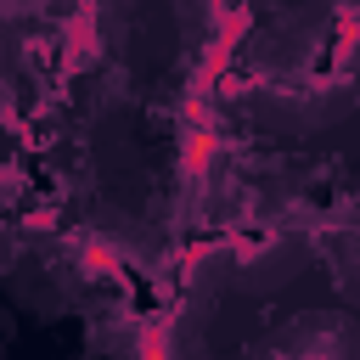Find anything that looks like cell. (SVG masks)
<instances>
[{
  "instance_id": "6da1fadb",
  "label": "cell",
  "mask_w": 360,
  "mask_h": 360,
  "mask_svg": "<svg viewBox=\"0 0 360 360\" xmlns=\"http://www.w3.org/2000/svg\"><path fill=\"white\" fill-rule=\"evenodd\" d=\"M242 107L270 141H315L360 112V0H281L242 51Z\"/></svg>"
},
{
  "instance_id": "7a4b0ae2",
  "label": "cell",
  "mask_w": 360,
  "mask_h": 360,
  "mask_svg": "<svg viewBox=\"0 0 360 360\" xmlns=\"http://www.w3.org/2000/svg\"><path fill=\"white\" fill-rule=\"evenodd\" d=\"M242 360H360V309H304L264 332Z\"/></svg>"
},
{
  "instance_id": "3957f363",
  "label": "cell",
  "mask_w": 360,
  "mask_h": 360,
  "mask_svg": "<svg viewBox=\"0 0 360 360\" xmlns=\"http://www.w3.org/2000/svg\"><path fill=\"white\" fill-rule=\"evenodd\" d=\"M354 197H360V191H354Z\"/></svg>"
}]
</instances>
